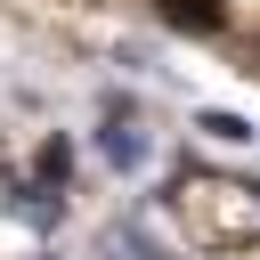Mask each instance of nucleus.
I'll return each instance as SVG.
<instances>
[{"label":"nucleus","mask_w":260,"mask_h":260,"mask_svg":"<svg viewBox=\"0 0 260 260\" xmlns=\"http://www.w3.org/2000/svg\"><path fill=\"white\" fill-rule=\"evenodd\" d=\"M98 146H106V162H114V171H138V162H146V138H138L130 122H106V130H98Z\"/></svg>","instance_id":"nucleus-2"},{"label":"nucleus","mask_w":260,"mask_h":260,"mask_svg":"<svg viewBox=\"0 0 260 260\" xmlns=\"http://www.w3.org/2000/svg\"><path fill=\"white\" fill-rule=\"evenodd\" d=\"M203 130L211 138H252V122H236V114H203Z\"/></svg>","instance_id":"nucleus-4"},{"label":"nucleus","mask_w":260,"mask_h":260,"mask_svg":"<svg viewBox=\"0 0 260 260\" xmlns=\"http://www.w3.org/2000/svg\"><path fill=\"white\" fill-rule=\"evenodd\" d=\"M154 16L179 32H228V0H154Z\"/></svg>","instance_id":"nucleus-1"},{"label":"nucleus","mask_w":260,"mask_h":260,"mask_svg":"<svg viewBox=\"0 0 260 260\" xmlns=\"http://www.w3.org/2000/svg\"><path fill=\"white\" fill-rule=\"evenodd\" d=\"M65 162H73V154H65V138H49V146H41V187H57V179H65Z\"/></svg>","instance_id":"nucleus-3"}]
</instances>
